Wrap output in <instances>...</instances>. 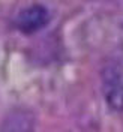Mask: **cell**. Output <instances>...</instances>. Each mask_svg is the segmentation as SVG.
Here are the masks:
<instances>
[{
	"label": "cell",
	"mask_w": 123,
	"mask_h": 132,
	"mask_svg": "<svg viewBox=\"0 0 123 132\" xmlns=\"http://www.w3.org/2000/svg\"><path fill=\"white\" fill-rule=\"evenodd\" d=\"M102 89L111 110L123 111V71L119 65L111 63L102 71Z\"/></svg>",
	"instance_id": "cell-1"
},
{
	"label": "cell",
	"mask_w": 123,
	"mask_h": 132,
	"mask_svg": "<svg viewBox=\"0 0 123 132\" xmlns=\"http://www.w3.org/2000/svg\"><path fill=\"white\" fill-rule=\"evenodd\" d=\"M48 20L50 14L42 5H32L18 14L15 20V26L20 32L30 35V33H35L41 30L42 27H45Z\"/></svg>",
	"instance_id": "cell-2"
}]
</instances>
